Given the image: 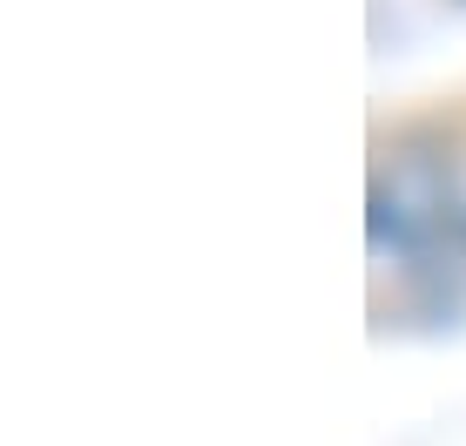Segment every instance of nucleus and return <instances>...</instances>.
<instances>
[{
    "label": "nucleus",
    "mask_w": 466,
    "mask_h": 446,
    "mask_svg": "<svg viewBox=\"0 0 466 446\" xmlns=\"http://www.w3.org/2000/svg\"><path fill=\"white\" fill-rule=\"evenodd\" d=\"M453 230H466V210H460L453 189H446V177L426 169V163L399 169V177L372 197V237H379V244L440 258V250L453 244Z\"/></svg>",
    "instance_id": "1"
}]
</instances>
